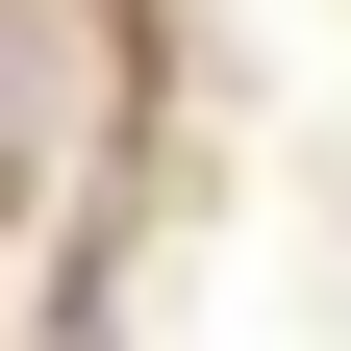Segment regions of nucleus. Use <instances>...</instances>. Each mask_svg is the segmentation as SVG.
Returning a JSON list of instances; mask_svg holds the SVG:
<instances>
[{
    "instance_id": "nucleus-1",
    "label": "nucleus",
    "mask_w": 351,
    "mask_h": 351,
    "mask_svg": "<svg viewBox=\"0 0 351 351\" xmlns=\"http://www.w3.org/2000/svg\"><path fill=\"white\" fill-rule=\"evenodd\" d=\"M0 226H25V101H0Z\"/></svg>"
}]
</instances>
